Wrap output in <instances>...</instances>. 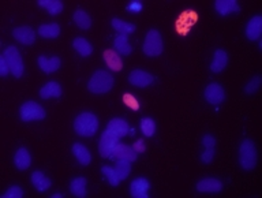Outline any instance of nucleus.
<instances>
[{"label":"nucleus","instance_id":"obj_25","mask_svg":"<svg viewBox=\"0 0 262 198\" xmlns=\"http://www.w3.org/2000/svg\"><path fill=\"white\" fill-rule=\"evenodd\" d=\"M40 96L41 99H51V97H60L61 96V86L57 82L51 81L48 84H45L41 89H40Z\"/></svg>","mask_w":262,"mask_h":198},{"label":"nucleus","instance_id":"obj_37","mask_svg":"<svg viewBox=\"0 0 262 198\" xmlns=\"http://www.w3.org/2000/svg\"><path fill=\"white\" fill-rule=\"evenodd\" d=\"M22 197H23V190L19 186L8 187V190L3 194V198H22Z\"/></svg>","mask_w":262,"mask_h":198},{"label":"nucleus","instance_id":"obj_3","mask_svg":"<svg viewBox=\"0 0 262 198\" xmlns=\"http://www.w3.org/2000/svg\"><path fill=\"white\" fill-rule=\"evenodd\" d=\"M240 167L246 171H251L257 165V149L251 140H243L239 148Z\"/></svg>","mask_w":262,"mask_h":198},{"label":"nucleus","instance_id":"obj_14","mask_svg":"<svg viewBox=\"0 0 262 198\" xmlns=\"http://www.w3.org/2000/svg\"><path fill=\"white\" fill-rule=\"evenodd\" d=\"M197 190L200 193H218L223 190V182L216 178H205L197 183Z\"/></svg>","mask_w":262,"mask_h":198},{"label":"nucleus","instance_id":"obj_31","mask_svg":"<svg viewBox=\"0 0 262 198\" xmlns=\"http://www.w3.org/2000/svg\"><path fill=\"white\" fill-rule=\"evenodd\" d=\"M74 22L79 29H89L92 26V19H90L89 14L84 10H77L74 12Z\"/></svg>","mask_w":262,"mask_h":198},{"label":"nucleus","instance_id":"obj_20","mask_svg":"<svg viewBox=\"0 0 262 198\" xmlns=\"http://www.w3.org/2000/svg\"><path fill=\"white\" fill-rule=\"evenodd\" d=\"M14 164H15V167H17L18 170H28L29 167H30V164H32V156H30V153L28 152V149H25V148L18 149L15 156H14Z\"/></svg>","mask_w":262,"mask_h":198},{"label":"nucleus","instance_id":"obj_22","mask_svg":"<svg viewBox=\"0 0 262 198\" xmlns=\"http://www.w3.org/2000/svg\"><path fill=\"white\" fill-rule=\"evenodd\" d=\"M73 154L81 163V165H89L90 161H92V154L88 150V148L82 144H79V142L73 145Z\"/></svg>","mask_w":262,"mask_h":198},{"label":"nucleus","instance_id":"obj_36","mask_svg":"<svg viewBox=\"0 0 262 198\" xmlns=\"http://www.w3.org/2000/svg\"><path fill=\"white\" fill-rule=\"evenodd\" d=\"M261 77L260 75H256V77H253V78L249 81V84L246 85L245 92L247 95H254L258 89H260V86H261Z\"/></svg>","mask_w":262,"mask_h":198},{"label":"nucleus","instance_id":"obj_2","mask_svg":"<svg viewBox=\"0 0 262 198\" xmlns=\"http://www.w3.org/2000/svg\"><path fill=\"white\" fill-rule=\"evenodd\" d=\"M112 86H113V77L108 71L99 70L92 75L88 84V89L95 95H103L111 91Z\"/></svg>","mask_w":262,"mask_h":198},{"label":"nucleus","instance_id":"obj_7","mask_svg":"<svg viewBox=\"0 0 262 198\" xmlns=\"http://www.w3.org/2000/svg\"><path fill=\"white\" fill-rule=\"evenodd\" d=\"M19 115L22 122H33V120H41L45 118L44 108L34 101L23 102L19 109Z\"/></svg>","mask_w":262,"mask_h":198},{"label":"nucleus","instance_id":"obj_28","mask_svg":"<svg viewBox=\"0 0 262 198\" xmlns=\"http://www.w3.org/2000/svg\"><path fill=\"white\" fill-rule=\"evenodd\" d=\"M39 34L43 39H56L60 34V26L57 23H47L39 28Z\"/></svg>","mask_w":262,"mask_h":198},{"label":"nucleus","instance_id":"obj_41","mask_svg":"<svg viewBox=\"0 0 262 198\" xmlns=\"http://www.w3.org/2000/svg\"><path fill=\"white\" fill-rule=\"evenodd\" d=\"M133 148H134V150L137 153H144L146 149V145L145 142H144V140H138V141L133 145Z\"/></svg>","mask_w":262,"mask_h":198},{"label":"nucleus","instance_id":"obj_26","mask_svg":"<svg viewBox=\"0 0 262 198\" xmlns=\"http://www.w3.org/2000/svg\"><path fill=\"white\" fill-rule=\"evenodd\" d=\"M86 183H88V181H86V178H84V176L75 178L70 183V192L73 193L75 197H86Z\"/></svg>","mask_w":262,"mask_h":198},{"label":"nucleus","instance_id":"obj_18","mask_svg":"<svg viewBox=\"0 0 262 198\" xmlns=\"http://www.w3.org/2000/svg\"><path fill=\"white\" fill-rule=\"evenodd\" d=\"M39 67L47 74H52L59 70L60 67V57L53 56V57H47L44 55L39 56Z\"/></svg>","mask_w":262,"mask_h":198},{"label":"nucleus","instance_id":"obj_24","mask_svg":"<svg viewBox=\"0 0 262 198\" xmlns=\"http://www.w3.org/2000/svg\"><path fill=\"white\" fill-rule=\"evenodd\" d=\"M32 183L39 192H47L51 187V179L41 171H34L32 174Z\"/></svg>","mask_w":262,"mask_h":198},{"label":"nucleus","instance_id":"obj_6","mask_svg":"<svg viewBox=\"0 0 262 198\" xmlns=\"http://www.w3.org/2000/svg\"><path fill=\"white\" fill-rule=\"evenodd\" d=\"M120 144V138L112 134L109 130H105L100 137V142H99V152H100L101 157L111 158L116 147Z\"/></svg>","mask_w":262,"mask_h":198},{"label":"nucleus","instance_id":"obj_13","mask_svg":"<svg viewBox=\"0 0 262 198\" xmlns=\"http://www.w3.org/2000/svg\"><path fill=\"white\" fill-rule=\"evenodd\" d=\"M138 157V153L135 152L134 148L124 145V144H119L115 149V152L112 154L113 160H127V161H135Z\"/></svg>","mask_w":262,"mask_h":198},{"label":"nucleus","instance_id":"obj_10","mask_svg":"<svg viewBox=\"0 0 262 198\" xmlns=\"http://www.w3.org/2000/svg\"><path fill=\"white\" fill-rule=\"evenodd\" d=\"M202 145H204V152L201 154V161L205 164L212 163L214 153H216V138L210 134H207L202 138Z\"/></svg>","mask_w":262,"mask_h":198},{"label":"nucleus","instance_id":"obj_23","mask_svg":"<svg viewBox=\"0 0 262 198\" xmlns=\"http://www.w3.org/2000/svg\"><path fill=\"white\" fill-rule=\"evenodd\" d=\"M104 59L105 63L108 64V67L111 68L112 71H120L123 68V62L120 55L116 51H112V50H106L104 52Z\"/></svg>","mask_w":262,"mask_h":198},{"label":"nucleus","instance_id":"obj_21","mask_svg":"<svg viewBox=\"0 0 262 198\" xmlns=\"http://www.w3.org/2000/svg\"><path fill=\"white\" fill-rule=\"evenodd\" d=\"M113 46H115V51L123 56H127L133 51V47L128 43V36L126 34H117L116 39L113 40Z\"/></svg>","mask_w":262,"mask_h":198},{"label":"nucleus","instance_id":"obj_35","mask_svg":"<svg viewBox=\"0 0 262 198\" xmlns=\"http://www.w3.org/2000/svg\"><path fill=\"white\" fill-rule=\"evenodd\" d=\"M101 172H103V175L105 176L106 181L109 182V185H112V186H117V185H119L120 179H119L115 168H112L109 165H104V167L101 168Z\"/></svg>","mask_w":262,"mask_h":198},{"label":"nucleus","instance_id":"obj_40","mask_svg":"<svg viewBox=\"0 0 262 198\" xmlns=\"http://www.w3.org/2000/svg\"><path fill=\"white\" fill-rule=\"evenodd\" d=\"M8 73H10L8 64H7L6 59L3 57V55H1V56H0V75H1V77H6Z\"/></svg>","mask_w":262,"mask_h":198},{"label":"nucleus","instance_id":"obj_32","mask_svg":"<svg viewBox=\"0 0 262 198\" xmlns=\"http://www.w3.org/2000/svg\"><path fill=\"white\" fill-rule=\"evenodd\" d=\"M115 171H116L117 176L120 181H124L127 179V176L130 175L131 172V161H127V160H116V164H115Z\"/></svg>","mask_w":262,"mask_h":198},{"label":"nucleus","instance_id":"obj_5","mask_svg":"<svg viewBox=\"0 0 262 198\" xmlns=\"http://www.w3.org/2000/svg\"><path fill=\"white\" fill-rule=\"evenodd\" d=\"M3 57L6 59L10 73L15 77V78H21L23 74V62L22 56L15 47H8L6 51L3 52Z\"/></svg>","mask_w":262,"mask_h":198},{"label":"nucleus","instance_id":"obj_8","mask_svg":"<svg viewBox=\"0 0 262 198\" xmlns=\"http://www.w3.org/2000/svg\"><path fill=\"white\" fill-rule=\"evenodd\" d=\"M128 81L131 85L138 86V88H146L155 82V77L144 70H133L128 75Z\"/></svg>","mask_w":262,"mask_h":198},{"label":"nucleus","instance_id":"obj_27","mask_svg":"<svg viewBox=\"0 0 262 198\" xmlns=\"http://www.w3.org/2000/svg\"><path fill=\"white\" fill-rule=\"evenodd\" d=\"M73 47L75 48V51L78 52L81 56L88 57L92 55L93 52V47L90 44L89 41L86 39H82V37H77V39L73 41Z\"/></svg>","mask_w":262,"mask_h":198},{"label":"nucleus","instance_id":"obj_1","mask_svg":"<svg viewBox=\"0 0 262 198\" xmlns=\"http://www.w3.org/2000/svg\"><path fill=\"white\" fill-rule=\"evenodd\" d=\"M99 119L92 112L79 113L74 122V129L77 134L82 137H93L99 130Z\"/></svg>","mask_w":262,"mask_h":198},{"label":"nucleus","instance_id":"obj_11","mask_svg":"<svg viewBox=\"0 0 262 198\" xmlns=\"http://www.w3.org/2000/svg\"><path fill=\"white\" fill-rule=\"evenodd\" d=\"M149 189H151V183L146 178H137L130 185V193L134 198H148Z\"/></svg>","mask_w":262,"mask_h":198},{"label":"nucleus","instance_id":"obj_9","mask_svg":"<svg viewBox=\"0 0 262 198\" xmlns=\"http://www.w3.org/2000/svg\"><path fill=\"white\" fill-rule=\"evenodd\" d=\"M205 99L209 104L213 105H218L224 101L225 99V93H224L223 86L218 84H210L207 86L205 89Z\"/></svg>","mask_w":262,"mask_h":198},{"label":"nucleus","instance_id":"obj_17","mask_svg":"<svg viewBox=\"0 0 262 198\" xmlns=\"http://www.w3.org/2000/svg\"><path fill=\"white\" fill-rule=\"evenodd\" d=\"M214 7H216V11L223 17L240 11V6L236 0H216Z\"/></svg>","mask_w":262,"mask_h":198},{"label":"nucleus","instance_id":"obj_39","mask_svg":"<svg viewBox=\"0 0 262 198\" xmlns=\"http://www.w3.org/2000/svg\"><path fill=\"white\" fill-rule=\"evenodd\" d=\"M142 8H144V4L140 0H133V1H130V4L127 6L128 11L133 12V14H138Z\"/></svg>","mask_w":262,"mask_h":198},{"label":"nucleus","instance_id":"obj_30","mask_svg":"<svg viewBox=\"0 0 262 198\" xmlns=\"http://www.w3.org/2000/svg\"><path fill=\"white\" fill-rule=\"evenodd\" d=\"M39 6L44 7L51 15H57L63 11V3L60 0H39Z\"/></svg>","mask_w":262,"mask_h":198},{"label":"nucleus","instance_id":"obj_16","mask_svg":"<svg viewBox=\"0 0 262 198\" xmlns=\"http://www.w3.org/2000/svg\"><path fill=\"white\" fill-rule=\"evenodd\" d=\"M106 130H109L112 134H115L119 138H122V137H126L130 133V127H128V123L124 119L115 118L109 120Z\"/></svg>","mask_w":262,"mask_h":198},{"label":"nucleus","instance_id":"obj_42","mask_svg":"<svg viewBox=\"0 0 262 198\" xmlns=\"http://www.w3.org/2000/svg\"><path fill=\"white\" fill-rule=\"evenodd\" d=\"M63 196H61L60 193H56V194H52V198H61Z\"/></svg>","mask_w":262,"mask_h":198},{"label":"nucleus","instance_id":"obj_34","mask_svg":"<svg viewBox=\"0 0 262 198\" xmlns=\"http://www.w3.org/2000/svg\"><path fill=\"white\" fill-rule=\"evenodd\" d=\"M141 130L146 137L155 136V133H156V122L152 118H144L141 120Z\"/></svg>","mask_w":262,"mask_h":198},{"label":"nucleus","instance_id":"obj_15","mask_svg":"<svg viewBox=\"0 0 262 198\" xmlns=\"http://www.w3.org/2000/svg\"><path fill=\"white\" fill-rule=\"evenodd\" d=\"M262 34V17L261 15H256L253 17L246 26V36L247 39L254 41L261 37Z\"/></svg>","mask_w":262,"mask_h":198},{"label":"nucleus","instance_id":"obj_12","mask_svg":"<svg viewBox=\"0 0 262 198\" xmlns=\"http://www.w3.org/2000/svg\"><path fill=\"white\" fill-rule=\"evenodd\" d=\"M12 36L14 39L19 41L23 46H32L36 41V33L30 26H21V28H15L12 30Z\"/></svg>","mask_w":262,"mask_h":198},{"label":"nucleus","instance_id":"obj_4","mask_svg":"<svg viewBox=\"0 0 262 198\" xmlns=\"http://www.w3.org/2000/svg\"><path fill=\"white\" fill-rule=\"evenodd\" d=\"M162 50H164V43H162L161 34L157 30H149L146 34L145 41H144V52L146 56L156 57L161 55Z\"/></svg>","mask_w":262,"mask_h":198},{"label":"nucleus","instance_id":"obj_19","mask_svg":"<svg viewBox=\"0 0 262 198\" xmlns=\"http://www.w3.org/2000/svg\"><path fill=\"white\" fill-rule=\"evenodd\" d=\"M228 63V55L224 50H217L214 51L213 55V62L210 63V70L212 73H221L224 68L227 67Z\"/></svg>","mask_w":262,"mask_h":198},{"label":"nucleus","instance_id":"obj_33","mask_svg":"<svg viewBox=\"0 0 262 198\" xmlns=\"http://www.w3.org/2000/svg\"><path fill=\"white\" fill-rule=\"evenodd\" d=\"M195 19H197V17H195L194 14H193V11H187L186 14H183L182 15V18L179 19L178 22V30L180 32V33H187L189 32V28L193 25V23L195 22Z\"/></svg>","mask_w":262,"mask_h":198},{"label":"nucleus","instance_id":"obj_38","mask_svg":"<svg viewBox=\"0 0 262 198\" xmlns=\"http://www.w3.org/2000/svg\"><path fill=\"white\" fill-rule=\"evenodd\" d=\"M123 101L126 102V105L131 108V109H135V111H137V109L140 108V102H138V100H137L133 95H128V93L127 95H124V96H123Z\"/></svg>","mask_w":262,"mask_h":198},{"label":"nucleus","instance_id":"obj_29","mask_svg":"<svg viewBox=\"0 0 262 198\" xmlns=\"http://www.w3.org/2000/svg\"><path fill=\"white\" fill-rule=\"evenodd\" d=\"M111 25L112 28L115 29L119 34H126V36H128V34L133 33L135 30L134 23L126 22V21H122V19H119V18H113L111 21Z\"/></svg>","mask_w":262,"mask_h":198}]
</instances>
